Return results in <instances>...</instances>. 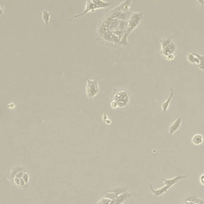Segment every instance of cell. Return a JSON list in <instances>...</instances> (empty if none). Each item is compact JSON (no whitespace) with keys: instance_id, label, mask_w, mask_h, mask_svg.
I'll use <instances>...</instances> for the list:
<instances>
[{"instance_id":"1","label":"cell","mask_w":204,"mask_h":204,"mask_svg":"<svg viewBox=\"0 0 204 204\" xmlns=\"http://www.w3.org/2000/svg\"><path fill=\"white\" fill-rule=\"evenodd\" d=\"M144 14L143 13H134L131 15L129 19V22H128L127 24V28L126 30H125V33H124V35L123 36L122 39H121V45H128L127 42V37L129 35V33L136 28V26H138V24L140 22L141 19L143 18Z\"/></svg>"},{"instance_id":"2","label":"cell","mask_w":204,"mask_h":204,"mask_svg":"<svg viewBox=\"0 0 204 204\" xmlns=\"http://www.w3.org/2000/svg\"><path fill=\"white\" fill-rule=\"evenodd\" d=\"M112 2H104V1H102V0H88L87 2H86V10L83 11V13L76 15L75 17L78 18V17L83 16L84 15L87 14L89 11H93V12H94L96 9L107 7L110 6Z\"/></svg>"},{"instance_id":"3","label":"cell","mask_w":204,"mask_h":204,"mask_svg":"<svg viewBox=\"0 0 204 204\" xmlns=\"http://www.w3.org/2000/svg\"><path fill=\"white\" fill-rule=\"evenodd\" d=\"M86 92L89 98H93L95 96H97V93H99V86L97 81L88 79Z\"/></svg>"},{"instance_id":"4","label":"cell","mask_w":204,"mask_h":204,"mask_svg":"<svg viewBox=\"0 0 204 204\" xmlns=\"http://www.w3.org/2000/svg\"><path fill=\"white\" fill-rule=\"evenodd\" d=\"M116 99H117V104H119L120 106H124L127 104L128 97L126 93L122 92V93H120L117 95Z\"/></svg>"},{"instance_id":"5","label":"cell","mask_w":204,"mask_h":204,"mask_svg":"<svg viewBox=\"0 0 204 204\" xmlns=\"http://www.w3.org/2000/svg\"><path fill=\"white\" fill-rule=\"evenodd\" d=\"M175 50H176V46L175 45V43L173 42H171V44L168 45L167 47H165L164 49H162V50H160V52L165 56V57H167L169 54H173V53L175 51Z\"/></svg>"},{"instance_id":"6","label":"cell","mask_w":204,"mask_h":204,"mask_svg":"<svg viewBox=\"0 0 204 204\" xmlns=\"http://www.w3.org/2000/svg\"><path fill=\"white\" fill-rule=\"evenodd\" d=\"M149 188H150V189H151V191H152V194L154 195L155 198H156V197L160 196V195H163V194H164V193H165V192H167V190H168L169 188H171V187H170V186H168V185H165V186H164V187H163V188H160V189L155 190L154 188H152V186L150 184V186H149Z\"/></svg>"},{"instance_id":"7","label":"cell","mask_w":204,"mask_h":204,"mask_svg":"<svg viewBox=\"0 0 204 204\" xmlns=\"http://www.w3.org/2000/svg\"><path fill=\"white\" fill-rule=\"evenodd\" d=\"M188 176L187 175H180V176H176L175 178L171 179V180H166V179L162 178V180H163V182L165 183V185H168L170 187H172L173 185L176 184L177 182H179L180 180H183V179L186 178V177Z\"/></svg>"},{"instance_id":"8","label":"cell","mask_w":204,"mask_h":204,"mask_svg":"<svg viewBox=\"0 0 204 204\" xmlns=\"http://www.w3.org/2000/svg\"><path fill=\"white\" fill-rule=\"evenodd\" d=\"M181 123H182V118H181V117L177 118L176 120H175V121L171 124L170 128H169V134H170V135H172V134H174L175 132H176L177 130L179 129V128L180 127Z\"/></svg>"},{"instance_id":"9","label":"cell","mask_w":204,"mask_h":204,"mask_svg":"<svg viewBox=\"0 0 204 204\" xmlns=\"http://www.w3.org/2000/svg\"><path fill=\"white\" fill-rule=\"evenodd\" d=\"M170 91H171V94H170L169 97L167 98V100H165V101L162 104V110H163V113H165V112L167 110V109H168L169 105H170V102H171V98H172L173 97V94H174V90L172 89V88L170 89Z\"/></svg>"},{"instance_id":"10","label":"cell","mask_w":204,"mask_h":204,"mask_svg":"<svg viewBox=\"0 0 204 204\" xmlns=\"http://www.w3.org/2000/svg\"><path fill=\"white\" fill-rule=\"evenodd\" d=\"M132 2V0H125L124 2H123L121 5H120L115 11H122V12H126L127 11L129 8L130 3Z\"/></svg>"},{"instance_id":"11","label":"cell","mask_w":204,"mask_h":204,"mask_svg":"<svg viewBox=\"0 0 204 204\" xmlns=\"http://www.w3.org/2000/svg\"><path fill=\"white\" fill-rule=\"evenodd\" d=\"M188 60L191 64H194V65H197V66H198V65L199 64V58H197L196 56L194 54V53H189V54H188Z\"/></svg>"},{"instance_id":"12","label":"cell","mask_w":204,"mask_h":204,"mask_svg":"<svg viewBox=\"0 0 204 204\" xmlns=\"http://www.w3.org/2000/svg\"><path fill=\"white\" fill-rule=\"evenodd\" d=\"M194 54H195L199 60V64L198 65V68L202 69V70H204V56L200 55V54H195V53H194Z\"/></svg>"},{"instance_id":"13","label":"cell","mask_w":204,"mask_h":204,"mask_svg":"<svg viewBox=\"0 0 204 204\" xmlns=\"http://www.w3.org/2000/svg\"><path fill=\"white\" fill-rule=\"evenodd\" d=\"M171 38H172V35H171L170 37L167 38L165 40H161L160 43H161V50L162 49H164L165 47H167L168 45H170L171 43Z\"/></svg>"},{"instance_id":"14","label":"cell","mask_w":204,"mask_h":204,"mask_svg":"<svg viewBox=\"0 0 204 204\" xmlns=\"http://www.w3.org/2000/svg\"><path fill=\"white\" fill-rule=\"evenodd\" d=\"M202 141H203V138H202V135H199V134L195 135L193 137V139H192V142L196 145H199L200 144H202Z\"/></svg>"},{"instance_id":"15","label":"cell","mask_w":204,"mask_h":204,"mask_svg":"<svg viewBox=\"0 0 204 204\" xmlns=\"http://www.w3.org/2000/svg\"><path fill=\"white\" fill-rule=\"evenodd\" d=\"M42 18L43 21H44L45 24H46V25L48 24L49 21H50V14L49 13L48 11H43V12H42Z\"/></svg>"},{"instance_id":"16","label":"cell","mask_w":204,"mask_h":204,"mask_svg":"<svg viewBox=\"0 0 204 204\" xmlns=\"http://www.w3.org/2000/svg\"><path fill=\"white\" fill-rule=\"evenodd\" d=\"M175 58L174 54H169V55L167 56V60H173Z\"/></svg>"},{"instance_id":"17","label":"cell","mask_w":204,"mask_h":204,"mask_svg":"<svg viewBox=\"0 0 204 204\" xmlns=\"http://www.w3.org/2000/svg\"><path fill=\"white\" fill-rule=\"evenodd\" d=\"M200 180H201V183H202V184L204 185V175H202V176H201Z\"/></svg>"},{"instance_id":"18","label":"cell","mask_w":204,"mask_h":204,"mask_svg":"<svg viewBox=\"0 0 204 204\" xmlns=\"http://www.w3.org/2000/svg\"><path fill=\"white\" fill-rule=\"evenodd\" d=\"M198 2H199V3L200 4V5L204 6V0H198Z\"/></svg>"},{"instance_id":"19","label":"cell","mask_w":204,"mask_h":204,"mask_svg":"<svg viewBox=\"0 0 204 204\" xmlns=\"http://www.w3.org/2000/svg\"><path fill=\"white\" fill-rule=\"evenodd\" d=\"M2 11H3V10H2V7H0V14L2 13Z\"/></svg>"}]
</instances>
